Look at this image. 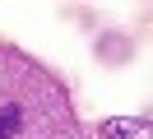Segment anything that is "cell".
Here are the masks:
<instances>
[{
    "instance_id": "obj_2",
    "label": "cell",
    "mask_w": 153,
    "mask_h": 139,
    "mask_svg": "<svg viewBox=\"0 0 153 139\" xmlns=\"http://www.w3.org/2000/svg\"><path fill=\"white\" fill-rule=\"evenodd\" d=\"M23 125V111L19 107H0V139H14Z\"/></svg>"
},
{
    "instance_id": "obj_1",
    "label": "cell",
    "mask_w": 153,
    "mask_h": 139,
    "mask_svg": "<svg viewBox=\"0 0 153 139\" xmlns=\"http://www.w3.org/2000/svg\"><path fill=\"white\" fill-rule=\"evenodd\" d=\"M144 135V120H130V116H111L97 125V139H139Z\"/></svg>"
}]
</instances>
